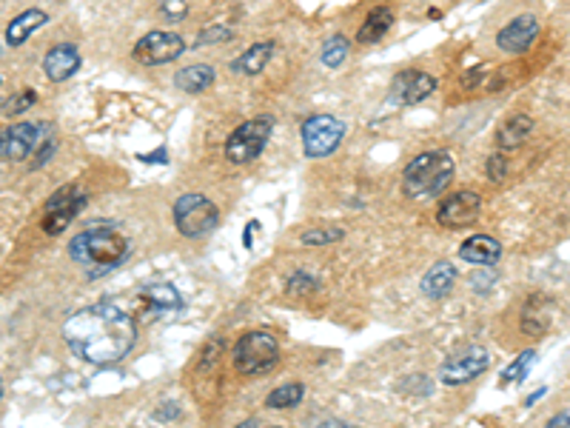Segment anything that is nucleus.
<instances>
[{
	"label": "nucleus",
	"instance_id": "nucleus-30",
	"mask_svg": "<svg viewBox=\"0 0 570 428\" xmlns=\"http://www.w3.org/2000/svg\"><path fill=\"white\" fill-rule=\"evenodd\" d=\"M343 237H345L343 228H308V232H303L306 245H328V243H337Z\"/></svg>",
	"mask_w": 570,
	"mask_h": 428
},
{
	"label": "nucleus",
	"instance_id": "nucleus-36",
	"mask_svg": "<svg viewBox=\"0 0 570 428\" xmlns=\"http://www.w3.org/2000/svg\"><path fill=\"white\" fill-rule=\"evenodd\" d=\"M220 352H223V340L209 343V345H206V354H203V363H200V366L209 369V366L214 363V360H220Z\"/></svg>",
	"mask_w": 570,
	"mask_h": 428
},
{
	"label": "nucleus",
	"instance_id": "nucleus-20",
	"mask_svg": "<svg viewBox=\"0 0 570 428\" xmlns=\"http://www.w3.org/2000/svg\"><path fill=\"white\" fill-rule=\"evenodd\" d=\"M138 298L152 311H180L183 308V298L172 283H148L138 291Z\"/></svg>",
	"mask_w": 570,
	"mask_h": 428
},
{
	"label": "nucleus",
	"instance_id": "nucleus-38",
	"mask_svg": "<svg viewBox=\"0 0 570 428\" xmlns=\"http://www.w3.org/2000/svg\"><path fill=\"white\" fill-rule=\"evenodd\" d=\"M471 283H474L476 291H488V289L494 286V274H491V277H488V274H474Z\"/></svg>",
	"mask_w": 570,
	"mask_h": 428
},
{
	"label": "nucleus",
	"instance_id": "nucleus-9",
	"mask_svg": "<svg viewBox=\"0 0 570 428\" xmlns=\"http://www.w3.org/2000/svg\"><path fill=\"white\" fill-rule=\"evenodd\" d=\"M488 369H491V352L485 345H468V349H459L450 357H445V363L440 366V380L445 386H465Z\"/></svg>",
	"mask_w": 570,
	"mask_h": 428
},
{
	"label": "nucleus",
	"instance_id": "nucleus-8",
	"mask_svg": "<svg viewBox=\"0 0 570 428\" xmlns=\"http://www.w3.org/2000/svg\"><path fill=\"white\" fill-rule=\"evenodd\" d=\"M299 138H303L306 157H328L343 143L345 123L331 118V114H311L303 129H299Z\"/></svg>",
	"mask_w": 570,
	"mask_h": 428
},
{
	"label": "nucleus",
	"instance_id": "nucleus-23",
	"mask_svg": "<svg viewBox=\"0 0 570 428\" xmlns=\"http://www.w3.org/2000/svg\"><path fill=\"white\" fill-rule=\"evenodd\" d=\"M391 26H394V12H391L388 6H377V9L368 12L365 23L360 26V31H357V43L371 46V43L382 40L385 31H388Z\"/></svg>",
	"mask_w": 570,
	"mask_h": 428
},
{
	"label": "nucleus",
	"instance_id": "nucleus-18",
	"mask_svg": "<svg viewBox=\"0 0 570 428\" xmlns=\"http://www.w3.org/2000/svg\"><path fill=\"white\" fill-rule=\"evenodd\" d=\"M533 118L530 114H513V118H508L505 123H502L496 129V146H499V152H513L519 149L530 135H533Z\"/></svg>",
	"mask_w": 570,
	"mask_h": 428
},
{
	"label": "nucleus",
	"instance_id": "nucleus-34",
	"mask_svg": "<svg viewBox=\"0 0 570 428\" xmlns=\"http://www.w3.org/2000/svg\"><path fill=\"white\" fill-rule=\"evenodd\" d=\"M55 152H58V140H43V146L38 149V157H35V169H40L43 163L52 157Z\"/></svg>",
	"mask_w": 570,
	"mask_h": 428
},
{
	"label": "nucleus",
	"instance_id": "nucleus-24",
	"mask_svg": "<svg viewBox=\"0 0 570 428\" xmlns=\"http://www.w3.org/2000/svg\"><path fill=\"white\" fill-rule=\"evenodd\" d=\"M306 397V386L303 383H285L280 388H274L272 394L265 397V406L274 408V411H282V408H294L299 406Z\"/></svg>",
	"mask_w": 570,
	"mask_h": 428
},
{
	"label": "nucleus",
	"instance_id": "nucleus-22",
	"mask_svg": "<svg viewBox=\"0 0 570 428\" xmlns=\"http://www.w3.org/2000/svg\"><path fill=\"white\" fill-rule=\"evenodd\" d=\"M214 80H217V72L211 69L209 63H191V66H186V69H180L174 75V86L180 92H186V94H200V92L211 89Z\"/></svg>",
	"mask_w": 570,
	"mask_h": 428
},
{
	"label": "nucleus",
	"instance_id": "nucleus-3",
	"mask_svg": "<svg viewBox=\"0 0 570 428\" xmlns=\"http://www.w3.org/2000/svg\"><path fill=\"white\" fill-rule=\"evenodd\" d=\"M450 180H454V157L448 152H423L408 166L402 169V192L411 201H428V197H440Z\"/></svg>",
	"mask_w": 570,
	"mask_h": 428
},
{
	"label": "nucleus",
	"instance_id": "nucleus-35",
	"mask_svg": "<svg viewBox=\"0 0 570 428\" xmlns=\"http://www.w3.org/2000/svg\"><path fill=\"white\" fill-rule=\"evenodd\" d=\"M138 160L140 163H148V166H152V163H160V166H165V163H169V149H165V146H157V152L138 155Z\"/></svg>",
	"mask_w": 570,
	"mask_h": 428
},
{
	"label": "nucleus",
	"instance_id": "nucleus-31",
	"mask_svg": "<svg viewBox=\"0 0 570 428\" xmlns=\"http://www.w3.org/2000/svg\"><path fill=\"white\" fill-rule=\"evenodd\" d=\"M508 157L502 155V152H496V155H491L488 160H485V174H488V180L491 183H502V180L508 177Z\"/></svg>",
	"mask_w": 570,
	"mask_h": 428
},
{
	"label": "nucleus",
	"instance_id": "nucleus-33",
	"mask_svg": "<svg viewBox=\"0 0 570 428\" xmlns=\"http://www.w3.org/2000/svg\"><path fill=\"white\" fill-rule=\"evenodd\" d=\"M314 289H316V280L303 272L291 274V280H289V294H303V291H314Z\"/></svg>",
	"mask_w": 570,
	"mask_h": 428
},
{
	"label": "nucleus",
	"instance_id": "nucleus-6",
	"mask_svg": "<svg viewBox=\"0 0 570 428\" xmlns=\"http://www.w3.org/2000/svg\"><path fill=\"white\" fill-rule=\"evenodd\" d=\"M280 363V343L268 332H248L234 345V369L245 377L272 371Z\"/></svg>",
	"mask_w": 570,
	"mask_h": 428
},
{
	"label": "nucleus",
	"instance_id": "nucleus-41",
	"mask_svg": "<svg viewBox=\"0 0 570 428\" xmlns=\"http://www.w3.org/2000/svg\"><path fill=\"white\" fill-rule=\"evenodd\" d=\"M545 391H548V388H545V386H542V388H539V391H533V394H530V397H528V400H525V406H533V403H536V400H539V397H542V394H545Z\"/></svg>",
	"mask_w": 570,
	"mask_h": 428
},
{
	"label": "nucleus",
	"instance_id": "nucleus-17",
	"mask_svg": "<svg viewBox=\"0 0 570 428\" xmlns=\"http://www.w3.org/2000/svg\"><path fill=\"white\" fill-rule=\"evenodd\" d=\"M454 283H457V266H454V263H448V260H440V263H433V266L425 272L419 289H423V294L428 300H442L445 294H450Z\"/></svg>",
	"mask_w": 570,
	"mask_h": 428
},
{
	"label": "nucleus",
	"instance_id": "nucleus-26",
	"mask_svg": "<svg viewBox=\"0 0 570 428\" xmlns=\"http://www.w3.org/2000/svg\"><path fill=\"white\" fill-rule=\"evenodd\" d=\"M348 52H351L348 38H343V35H331V38L323 43L320 60H323V66H328V69H337V66H343V63H345Z\"/></svg>",
	"mask_w": 570,
	"mask_h": 428
},
{
	"label": "nucleus",
	"instance_id": "nucleus-40",
	"mask_svg": "<svg viewBox=\"0 0 570 428\" xmlns=\"http://www.w3.org/2000/svg\"><path fill=\"white\" fill-rule=\"evenodd\" d=\"M316 428H354L351 423H343V420H325L323 425H316Z\"/></svg>",
	"mask_w": 570,
	"mask_h": 428
},
{
	"label": "nucleus",
	"instance_id": "nucleus-28",
	"mask_svg": "<svg viewBox=\"0 0 570 428\" xmlns=\"http://www.w3.org/2000/svg\"><path fill=\"white\" fill-rule=\"evenodd\" d=\"M157 9H160V18L169 23H180L189 18L186 0H157Z\"/></svg>",
	"mask_w": 570,
	"mask_h": 428
},
{
	"label": "nucleus",
	"instance_id": "nucleus-11",
	"mask_svg": "<svg viewBox=\"0 0 570 428\" xmlns=\"http://www.w3.org/2000/svg\"><path fill=\"white\" fill-rule=\"evenodd\" d=\"M183 52H186V40H183L177 31H163V29L148 31V35H143L138 43H134V49H131L134 60L143 63V66L172 63Z\"/></svg>",
	"mask_w": 570,
	"mask_h": 428
},
{
	"label": "nucleus",
	"instance_id": "nucleus-19",
	"mask_svg": "<svg viewBox=\"0 0 570 428\" xmlns=\"http://www.w3.org/2000/svg\"><path fill=\"white\" fill-rule=\"evenodd\" d=\"M46 23H49V14L43 9H26V12L18 14V18L9 21V26H6V43L18 49L31 35H35L40 26H46Z\"/></svg>",
	"mask_w": 570,
	"mask_h": 428
},
{
	"label": "nucleus",
	"instance_id": "nucleus-27",
	"mask_svg": "<svg viewBox=\"0 0 570 428\" xmlns=\"http://www.w3.org/2000/svg\"><path fill=\"white\" fill-rule=\"evenodd\" d=\"M545 328H548V315L542 311V306H536V317H533V308L525 306V311H522V332L528 337H539V334H545Z\"/></svg>",
	"mask_w": 570,
	"mask_h": 428
},
{
	"label": "nucleus",
	"instance_id": "nucleus-15",
	"mask_svg": "<svg viewBox=\"0 0 570 428\" xmlns=\"http://www.w3.org/2000/svg\"><path fill=\"white\" fill-rule=\"evenodd\" d=\"M80 66H83V58L75 43H58L49 49L43 58V72L52 84H63V80L75 77L80 72Z\"/></svg>",
	"mask_w": 570,
	"mask_h": 428
},
{
	"label": "nucleus",
	"instance_id": "nucleus-4",
	"mask_svg": "<svg viewBox=\"0 0 570 428\" xmlns=\"http://www.w3.org/2000/svg\"><path fill=\"white\" fill-rule=\"evenodd\" d=\"M172 214H174L177 232L189 240L206 237V235L214 232L217 226H220V209H217L206 194H197V192L177 197Z\"/></svg>",
	"mask_w": 570,
	"mask_h": 428
},
{
	"label": "nucleus",
	"instance_id": "nucleus-7",
	"mask_svg": "<svg viewBox=\"0 0 570 428\" xmlns=\"http://www.w3.org/2000/svg\"><path fill=\"white\" fill-rule=\"evenodd\" d=\"M86 203H89V197H86V192H83L80 186H63V189H58L52 197H49L46 201V206H43V232L46 235H63L66 228H69V223L77 218V214L86 209Z\"/></svg>",
	"mask_w": 570,
	"mask_h": 428
},
{
	"label": "nucleus",
	"instance_id": "nucleus-25",
	"mask_svg": "<svg viewBox=\"0 0 570 428\" xmlns=\"http://www.w3.org/2000/svg\"><path fill=\"white\" fill-rule=\"evenodd\" d=\"M533 363H536V352L533 349H525L522 354H519L513 363L502 371V377H499V386H519L525 380V377L530 374V369H533Z\"/></svg>",
	"mask_w": 570,
	"mask_h": 428
},
{
	"label": "nucleus",
	"instance_id": "nucleus-32",
	"mask_svg": "<svg viewBox=\"0 0 570 428\" xmlns=\"http://www.w3.org/2000/svg\"><path fill=\"white\" fill-rule=\"evenodd\" d=\"M234 38V31L223 29V26H211V29H203V35L197 38V43L203 46V43H226Z\"/></svg>",
	"mask_w": 570,
	"mask_h": 428
},
{
	"label": "nucleus",
	"instance_id": "nucleus-1",
	"mask_svg": "<svg viewBox=\"0 0 570 428\" xmlns=\"http://www.w3.org/2000/svg\"><path fill=\"white\" fill-rule=\"evenodd\" d=\"M63 340L75 357L92 366H114L129 357L138 340V325L123 306L100 300L80 308L63 323Z\"/></svg>",
	"mask_w": 570,
	"mask_h": 428
},
{
	"label": "nucleus",
	"instance_id": "nucleus-39",
	"mask_svg": "<svg viewBox=\"0 0 570 428\" xmlns=\"http://www.w3.org/2000/svg\"><path fill=\"white\" fill-rule=\"evenodd\" d=\"M257 228H260V223H257V220H251V223L245 226V240H243V243H245V249H251V235H254Z\"/></svg>",
	"mask_w": 570,
	"mask_h": 428
},
{
	"label": "nucleus",
	"instance_id": "nucleus-29",
	"mask_svg": "<svg viewBox=\"0 0 570 428\" xmlns=\"http://www.w3.org/2000/svg\"><path fill=\"white\" fill-rule=\"evenodd\" d=\"M38 103V92L35 89H23L18 94H12L9 101L4 103V114H21L26 109H31Z\"/></svg>",
	"mask_w": 570,
	"mask_h": 428
},
{
	"label": "nucleus",
	"instance_id": "nucleus-13",
	"mask_svg": "<svg viewBox=\"0 0 570 428\" xmlns=\"http://www.w3.org/2000/svg\"><path fill=\"white\" fill-rule=\"evenodd\" d=\"M437 92V77H431L428 72H399L391 84V101L402 103V106H416L428 101V97Z\"/></svg>",
	"mask_w": 570,
	"mask_h": 428
},
{
	"label": "nucleus",
	"instance_id": "nucleus-14",
	"mask_svg": "<svg viewBox=\"0 0 570 428\" xmlns=\"http://www.w3.org/2000/svg\"><path fill=\"white\" fill-rule=\"evenodd\" d=\"M539 38V21L533 14H519L511 23H505L496 35V46L508 55H522Z\"/></svg>",
	"mask_w": 570,
	"mask_h": 428
},
{
	"label": "nucleus",
	"instance_id": "nucleus-21",
	"mask_svg": "<svg viewBox=\"0 0 570 428\" xmlns=\"http://www.w3.org/2000/svg\"><path fill=\"white\" fill-rule=\"evenodd\" d=\"M274 55V40H265V43H254V46H248L245 52L231 63V72H237L243 77H257L268 60H272Z\"/></svg>",
	"mask_w": 570,
	"mask_h": 428
},
{
	"label": "nucleus",
	"instance_id": "nucleus-10",
	"mask_svg": "<svg viewBox=\"0 0 570 428\" xmlns=\"http://www.w3.org/2000/svg\"><path fill=\"white\" fill-rule=\"evenodd\" d=\"M52 131L49 120H38V123H12L4 131V140H0V152H4L6 163H21L26 160L31 152H38L46 135Z\"/></svg>",
	"mask_w": 570,
	"mask_h": 428
},
{
	"label": "nucleus",
	"instance_id": "nucleus-12",
	"mask_svg": "<svg viewBox=\"0 0 570 428\" xmlns=\"http://www.w3.org/2000/svg\"><path fill=\"white\" fill-rule=\"evenodd\" d=\"M482 211V197L476 192H454L448 194L445 201L440 203L437 211V223L442 228H450V232H457V228H468L471 223H476Z\"/></svg>",
	"mask_w": 570,
	"mask_h": 428
},
{
	"label": "nucleus",
	"instance_id": "nucleus-42",
	"mask_svg": "<svg viewBox=\"0 0 570 428\" xmlns=\"http://www.w3.org/2000/svg\"><path fill=\"white\" fill-rule=\"evenodd\" d=\"M237 428H263V425H260V420H243Z\"/></svg>",
	"mask_w": 570,
	"mask_h": 428
},
{
	"label": "nucleus",
	"instance_id": "nucleus-43",
	"mask_svg": "<svg viewBox=\"0 0 570 428\" xmlns=\"http://www.w3.org/2000/svg\"><path fill=\"white\" fill-rule=\"evenodd\" d=\"M263 428H265V425H263ZM268 428H280V425H268Z\"/></svg>",
	"mask_w": 570,
	"mask_h": 428
},
{
	"label": "nucleus",
	"instance_id": "nucleus-5",
	"mask_svg": "<svg viewBox=\"0 0 570 428\" xmlns=\"http://www.w3.org/2000/svg\"><path fill=\"white\" fill-rule=\"evenodd\" d=\"M272 131H274L272 114H260V118L240 123L226 140V160L234 163V166H245V163L257 160L268 140H272Z\"/></svg>",
	"mask_w": 570,
	"mask_h": 428
},
{
	"label": "nucleus",
	"instance_id": "nucleus-2",
	"mask_svg": "<svg viewBox=\"0 0 570 428\" xmlns=\"http://www.w3.org/2000/svg\"><path fill=\"white\" fill-rule=\"evenodd\" d=\"M72 260L86 266L89 274H103L117 269L129 254V237H123L111 226H92L80 232L69 245Z\"/></svg>",
	"mask_w": 570,
	"mask_h": 428
},
{
	"label": "nucleus",
	"instance_id": "nucleus-16",
	"mask_svg": "<svg viewBox=\"0 0 570 428\" xmlns=\"http://www.w3.org/2000/svg\"><path fill=\"white\" fill-rule=\"evenodd\" d=\"M459 257L471 263V266H496L502 257V243L491 235H474L459 245Z\"/></svg>",
	"mask_w": 570,
	"mask_h": 428
},
{
	"label": "nucleus",
	"instance_id": "nucleus-37",
	"mask_svg": "<svg viewBox=\"0 0 570 428\" xmlns=\"http://www.w3.org/2000/svg\"><path fill=\"white\" fill-rule=\"evenodd\" d=\"M545 428H570V408L567 411H559L557 417H550Z\"/></svg>",
	"mask_w": 570,
	"mask_h": 428
}]
</instances>
